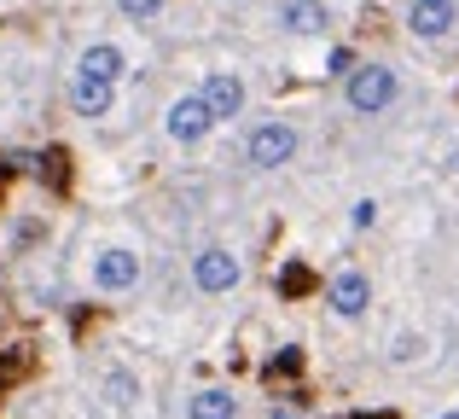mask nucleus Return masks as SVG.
<instances>
[{
  "label": "nucleus",
  "instance_id": "aec40b11",
  "mask_svg": "<svg viewBox=\"0 0 459 419\" xmlns=\"http://www.w3.org/2000/svg\"><path fill=\"white\" fill-rule=\"evenodd\" d=\"M355 419H395V414H355Z\"/></svg>",
  "mask_w": 459,
  "mask_h": 419
},
{
  "label": "nucleus",
  "instance_id": "20e7f679",
  "mask_svg": "<svg viewBox=\"0 0 459 419\" xmlns=\"http://www.w3.org/2000/svg\"><path fill=\"white\" fill-rule=\"evenodd\" d=\"M238 257L233 250H221V245H210V250H198V257H192V285H198V292H233L238 285Z\"/></svg>",
  "mask_w": 459,
  "mask_h": 419
},
{
  "label": "nucleus",
  "instance_id": "a211bd4d",
  "mask_svg": "<svg viewBox=\"0 0 459 419\" xmlns=\"http://www.w3.org/2000/svg\"><path fill=\"white\" fill-rule=\"evenodd\" d=\"M325 70H337V76H349V70H355V53H349V47H337V53L325 58Z\"/></svg>",
  "mask_w": 459,
  "mask_h": 419
},
{
  "label": "nucleus",
  "instance_id": "2eb2a0df",
  "mask_svg": "<svg viewBox=\"0 0 459 419\" xmlns=\"http://www.w3.org/2000/svg\"><path fill=\"white\" fill-rule=\"evenodd\" d=\"M419 355H425V338H419V332H402L395 350H390V362H419Z\"/></svg>",
  "mask_w": 459,
  "mask_h": 419
},
{
  "label": "nucleus",
  "instance_id": "f3484780",
  "mask_svg": "<svg viewBox=\"0 0 459 419\" xmlns=\"http://www.w3.org/2000/svg\"><path fill=\"white\" fill-rule=\"evenodd\" d=\"M297 367H303V350H280L268 373H273V379H285V373H297Z\"/></svg>",
  "mask_w": 459,
  "mask_h": 419
},
{
  "label": "nucleus",
  "instance_id": "6e6552de",
  "mask_svg": "<svg viewBox=\"0 0 459 419\" xmlns=\"http://www.w3.org/2000/svg\"><path fill=\"white\" fill-rule=\"evenodd\" d=\"M325 297H332V309L343 320H360V315H367V303H372V280L349 268V274H337V280L325 285Z\"/></svg>",
  "mask_w": 459,
  "mask_h": 419
},
{
  "label": "nucleus",
  "instance_id": "412c9836",
  "mask_svg": "<svg viewBox=\"0 0 459 419\" xmlns=\"http://www.w3.org/2000/svg\"><path fill=\"white\" fill-rule=\"evenodd\" d=\"M437 419H459V408H454V414H437Z\"/></svg>",
  "mask_w": 459,
  "mask_h": 419
},
{
  "label": "nucleus",
  "instance_id": "f03ea898",
  "mask_svg": "<svg viewBox=\"0 0 459 419\" xmlns=\"http://www.w3.org/2000/svg\"><path fill=\"white\" fill-rule=\"evenodd\" d=\"M163 128H169V140H180V146H198V140L215 128V111L204 105V93H180V100L169 105Z\"/></svg>",
  "mask_w": 459,
  "mask_h": 419
},
{
  "label": "nucleus",
  "instance_id": "423d86ee",
  "mask_svg": "<svg viewBox=\"0 0 459 419\" xmlns=\"http://www.w3.org/2000/svg\"><path fill=\"white\" fill-rule=\"evenodd\" d=\"M454 23H459L454 0H413V6H407V30H413L419 41H442Z\"/></svg>",
  "mask_w": 459,
  "mask_h": 419
},
{
  "label": "nucleus",
  "instance_id": "ddd939ff",
  "mask_svg": "<svg viewBox=\"0 0 459 419\" xmlns=\"http://www.w3.org/2000/svg\"><path fill=\"white\" fill-rule=\"evenodd\" d=\"M100 390H105L111 408H134V402H140V379L128 373V367H111V373L100 379Z\"/></svg>",
  "mask_w": 459,
  "mask_h": 419
},
{
  "label": "nucleus",
  "instance_id": "4468645a",
  "mask_svg": "<svg viewBox=\"0 0 459 419\" xmlns=\"http://www.w3.org/2000/svg\"><path fill=\"white\" fill-rule=\"evenodd\" d=\"M308 285H314V274L303 268V262H291V268H285V274H280V292H285V297H303V292H308Z\"/></svg>",
  "mask_w": 459,
  "mask_h": 419
},
{
  "label": "nucleus",
  "instance_id": "f8f14e48",
  "mask_svg": "<svg viewBox=\"0 0 459 419\" xmlns=\"http://www.w3.org/2000/svg\"><path fill=\"white\" fill-rule=\"evenodd\" d=\"M186 419H238V397L221 390V385H210V390H198V397L186 402Z\"/></svg>",
  "mask_w": 459,
  "mask_h": 419
},
{
  "label": "nucleus",
  "instance_id": "1a4fd4ad",
  "mask_svg": "<svg viewBox=\"0 0 459 419\" xmlns=\"http://www.w3.org/2000/svg\"><path fill=\"white\" fill-rule=\"evenodd\" d=\"M198 93H204V105L215 111V123H227V117H238V111H245V82H238L233 70H215V76L204 82Z\"/></svg>",
  "mask_w": 459,
  "mask_h": 419
},
{
  "label": "nucleus",
  "instance_id": "9b49d317",
  "mask_svg": "<svg viewBox=\"0 0 459 419\" xmlns=\"http://www.w3.org/2000/svg\"><path fill=\"white\" fill-rule=\"evenodd\" d=\"M76 70H82V76H100V82H117V76H123V47H111V41H93L88 53L76 58Z\"/></svg>",
  "mask_w": 459,
  "mask_h": 419
},
{
  "label": "nucleus",
  "instance_id": "0eeeda50",
  "mask_svg": "<svg viewBox=\"0 0 459 419\" xmlns=\"http://www.w3.org/2000/svg\"><path fill=\"white\" fill-rule=\"evenodd\" d=\"M117 105V82H100V76H70V111L76 117H93V123H100L105 111H111Z\"/></svg>",
  "mask_w": 459,
  "mask_h": 419
},
{
  "label": "nucleus",
  "instance_id": "dca6fc26",
  "mask_svg": "<svg viewBox=\"0 0 459 419\" xmlns=\"http://www.w3.org/2000/svg\"><path fill=\"white\" fill-rule=\"evenodd\" d=\"M117 12H123V18H152V12H163V0H117Z\"/></svg>",
  "mask_w": 459,
  "mask_h": 419
},
{
  "label": "nucleus",
  "instance_id": "9d476101",
  "mask_svg": "<svg viewBox=\"0 0 459 419\" xmlns=\"http://www.w3.org/2000/svg\"><path fill=\"white\" fill-rule=\"evenodd\" d=\"M280 23H285V30H291V35H320L325 23H332V12H325L320 0H285Z\"/></svg>",
  "mask_w": 459,
  "mask_h": 419
},
{
  "label": "nucleus",
  "instance_id": "7ed1b4c3",
  "mask_svg": "<svg viewBox=\"0 0 459 419\" xmlns=\"http://www.w3.org/2000/svg\"><path fill=\"white\" fill-rule=\"evenodd\" d=\"M245 158L256 163V170H280V163L297 158V128L291 123H262L256 135L245 140Z\"/></svg>",
  "mask_w": 459,
  "mask_h": 419
},
{
  "label": "nucleus",
  "instance_id": "6ab92c4d",
  "mask_svg": "<svg viewBox=\"0 0 459 419\" xmlns=\"http://www.w3.org/2000/svg\"><path fill=\"white\" fill-rule=\"evenodd\" d=\"M372 215H378V205H372V198H360V205H355V227H372Z\"/></svg>",
  "mask_w": 459,
  "mask_h": 419
},
{
  "label": "nucleus",
  "instance_id": "f257e3e1",
  "mask_svg": "<svg viewBox=\"0 0 459 419\" xmlns=\"http://www.w3.org/2000/svg\"><path fill=\"white\" fill-rule=\"evenodd\" d=\"M343 93H349V111L378 117V111H390V105H395V70L390 65H355Z\"/></svg>",
  "mask_w": 459,
  "mask_h": 419
},
{
  "label": "nucleus",
  "instance_id": "39448f33",
  "mask_svg": "<svg viewBox=\"0 0 459 419\" xmlns=\"http://www.w3.org/2000/svg\"><path fill=\"white\" fill-rule=\"evenodd\" d=\"M93 285H100V292H134V285H140V257L128 245L100 250V262H93Z\"/></svg>",
  "mask_w": 459,
  "mask_h": 419
}]
</instances>
